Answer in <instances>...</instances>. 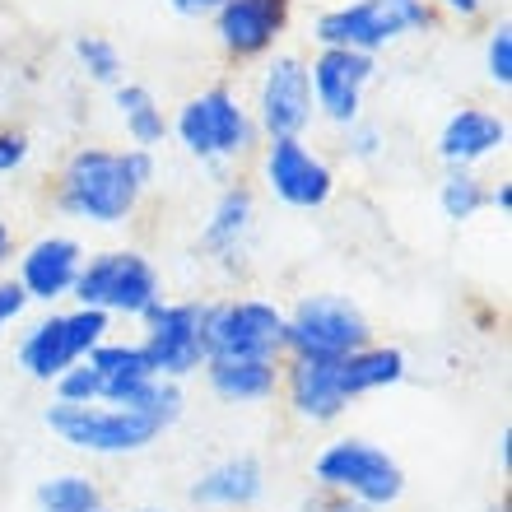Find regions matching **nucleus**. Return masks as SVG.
I'll list each match as a JSON object with an SVG mask.
<instances>
[{"mask_svg": "<svg viewBox=\"0 0 512 512\" xmlns=\"http://www.w3.org/2000/svg\"><path fill=\"white\" fill-rule=\"evenodd\" d=\"M159 173L154 149L80 145L56 173V210L94 229H122Z\"/></svg>", "mask_w": 512, "mask_h": 512, "instance_id": "nucleus-1", "label": "nucleus"}, {"mask_svg": "<svg viewBox=\"0 0 512 512\" xmlns=\"http://www.w3.org/2000/svg\"><path fill=\"white\" fill-rule=\"evenodd\" d=\"M70 298L80 308H98L108 317H135L145 322L163 303V275L140 247H108L84 256Z\"/></svg>", "mask_w": 512, "mask_h": 512, "instance_id": "nucleus-2", "label": "nucleus"}, {"mask_svg": "<svg viewBox=\"0 0 512 512\" xmlns=\"http://www.w3.org/2000/svg\"><path fill=\"white\" fill-rule=\"evenodd\" d=\"M168 135H177V145L187 149L191 159L224 168V163L252 154V145L261 140L252 122V108L233 94L229 84H210L201 94H191L177 117L168 122Z\"/></svg>", "mask_w": 512, "mask_h": 512, "instance_id": "nucleus-3", "label": "nucleus"}, {"mask_svg": "<svg viewBox=\"0 0 512 512\" xmlns=\"http://www.w3.org/2000/svg\"><path fill=\"white\" fill-rule=\"evenodd\" d=\"M424 28H433L429 0H350V5L317 14L312 38H317V47H345V52L378 56L396 42L424 33Z\"/></svg>", "mask_w": 512, "mask_h": 512, "instance_id": "nucleus-4", "label": "nucleus"}, {"mask_svg": "<svg viewBox=\"0 0 512 512\" xmlns=\"http://www.w3.org/2000/svg\"><path fill=\"white\" fill-rule=\"evenodd\" d=\"M42 424L66 447L89 452V457H131V452H145V447H154L163 438V429L154 419L135 415L126 405H108V401H89V405L52 401Z\"/></svg>", "mask_w": 512, "mask_h": 512, "instance_id": "nucleus-5", "label": "nucleus"}, {"mask_svg": "<svg viewBox=\"0 0 512 512\" xmlns=\"http://www.w3.org/2000/svg\"><path fill=\"white\" fill-rule=\"evenodd\" d=\"M312 480L317 489L345 494V499L373 508H391L405 494V471L387 447L368 443V438H336L326 443L312 461Z\"/></svg>", "mask_w": 512, "mask_h": 512, "instance_id": "nucleus-6", "label": "nucleus"}, {"mask_svg": "<svg viewBox=\"0 0 512 512\" xmlns=\"http://www.w3.org/2000/svg\"><path fill=\"white\" fill-rule=\"evenodd\" d=\"M373 345V322L345 294H303L284 312V354L298 359H345Z\"/></svg>", "mask_w": 512, "mask_h": 512, "instance_id": "nucleus-7", "label": "nucleus"}, {"mask_svg": "<svg viewBox=\"0 0 512 512\" xmlns=\"http://www.w3.org/2000/svg\"><path fill=\"white\" fill-rule=\"evenodd\" d=\"M112 331V317L98 308H75L70 312H47L19 336V368H24L33 382H47L52 387L66 368H75L80 359H89L94 345H103Z\"/></svg>", "mask_w": 512, "mask_h": 512, "instance_id": "nucleus-8", "label": "nucleus"}, {"mask_svg": "<svg viewBox=\"0 0 512 512\" xmlns=\"http://www.w3.org/2000/svg\"><path fill=\"white\" fill-rule=\"evenodd\" d=\"M205 354L210 359H284V308L252 294L205 303Z\"/></svg>", "mask_w": 512, "mask_h": 512, "instance_id": "nucleus-9", "label": "nucleus"}, {"mask_svg": "<svg viewBox=\"0 0 512 512\" xmlns=\"http://www.w3.org/2000/svg\"><path fill=\"white\" fill-rule=\"evenodd\" d=\"M261 182L284 210H322L336 196V168L308 145V135L266 140L261 149Z\"/></svg>", "mask_w": 512, "mask_h": 512, "instance_id": "nucleus-10", "label": "nucleus"}, {"mask_svg": "<svg viewBox=\"0 0 512 512\" xmlns=\"http://www.w3.org/2000/svg\"><path fill=\"white\" fill-rule=\"evenodd\" d=\"M256 135L266 140H284V135H308L317 122L312 108V84H308V61L294 52H270L261 80H256V103H252Z\"/></svg>", "mask_w": 512, "mask_h": 512, "instance_id": "nucleus-11", "label": "nucleus"}, {"mask_svg": "<svg viewBox=\"0 0 512 512\" xmlns=\"http://www.w3.org/2000/svg\"><path fill=\"white\" fill-rule=\"evenodd\" d=\"M145 354L154 373L168 382H187L205 368V303L196 298H177L168 303L163 298L159 308L145 317Z\"/></svg>", "mask_w": 512, "mask_h": 512, "instance_id": "nucleus-12", "label": "nucleus"}, {"mask_svg": "<svg viewBox=\"0 0 512 512\" xmlns=\"http://www.w3.org/2000/svg\"><path fill=\"white\" fill-rule=\"evenodd\" d=\"M378 75V56L364 52H345V47H317V56L308 61V84H312V108L317 122L354 126L364 117V89Z\"/></svg>", "mask_w": 512, "mask_h": 512, "instance_id": "nucleus-13", "label": "nucleus"}, {"mask_svg": "<svg viewBox=\"0 0 512 512\" xmlns=\"http://www.w3.org/2000/svg\"><path fill=\"white\" fill-rule=\"evenodd\" d=\"M294 14V0H224L215 19V38L233 61H261L275 52Z\"/></svg>", "mask_w": 512, "mask_h": 512, "instance_id": "nucleus-14", "label": "nucleus"}, {"mask_svg": "<svg viewBox=\"0 0 512 512\" xmlns=\"http://www.w3.org/2000/svg\"><path fill=\"white\" fill-rule=\"evenodd\" d=\"M80 266H84L80 238H70V233H42V238H33V243L19 252L14 280H19V289L28 294V303L56 308L61 298H70Z\"/></svg>", "mask_w": 512, "mask_h": 512, "instance_id": "nucleus-15", "label": "nucleus"}, {"mask_svg": "<svg viewBox=\"0 0 512 512\" xmlns=\"http://www.w3.org/2000/svg\"><path fill=\"white\" fill-rule=\"evenodd\" d=\"M280 391L289 410L308 424H336L350 410L345 382H340V359H298L284 354L280 359Z\"/></svg>", "mask_w": 512, "mask_h": 512, "instance_id": "nucleus-16", "label": "nucleus"}, {"mask_svg": "<svg viewBox=\"0 0 512 512\" xmlns=\"http://www.w3.org/2000/svg\"><path fill=\"white\" fill-rule=\"evenodd\" d=\"M508 145V117L489 108H457L438 131V159L447 168H480Z\"/></svg>", "mask_w": 512, "mask_h": 512, "instance_id": "nucleus-17", "label": "nucleus"}, {"mask_svg": "<svg viewBox=\"0 0 512 512\" xmlns=\"http://www.w3.org/2000/svg\"><path fill=\"white\" fill-rule=\"evenodd\" d=\"M252 229H256V196H252V187L229 182V187L215 196L210 219H205V229H201L205 256H215V261H233V256L243 252L247 238H252Z\"/></svg>", "mask_w": 512, "mask_h": 512, "instance_id": "nucleus-18", "label": "nucleus"}, {"mask_svg": "<svg viewBox=\"0 0 512 512\" xmlns=\"http://www.w3.org/2000/svg\"><path fill=\"white\" fill-rule=\"evenodd\" d=\"M201 373L224 405H261L280 391V359H205Z\"/></svg>", "mask_w": 512, "mask_h": 512, "instance_id": "nucleus-19", "label": "nucleus"}, {"mask_svg": "<svg viewBox=\"0 0 512 512\" xmlns=\"http://www.w3.org/2000/svg\"><path fill=\"white\" fill-rule=\"evenodd\" d=\"M89 364H94L98 378H103V401H108V405H126V410H131L135 391L145 387V382L159 378L140 340H135V345H126V340H112L108 336L103 345H94V350H89Z\"/></svg>", "mask_w": 512, "mask_h": 512, "instance_id": "nucleus-20", "label": "nucleus"}, {"mask_svg": "<svg viewBox=\"0 0 512 512\" xmlns=\"http://www.w3.org/2000/svg\"><path fill=\"white\" fill-rule=\"evenodd\" d=\"M266 494V471L256 457H229L191 485V503L205 508H252Z\"/></svg>", "mask_w": 512, "mask_h": 512, "instance_id": "nucleus-21", "label": "nucleus"}, {"mask_svg": "<svg viewBox=\"0 0 512 512\" xmlns=\"http://www.w3.org/2000/svg\"><path fill=\"white\" fill-rule=\"evenodd\" d=\"M405 373H410L405 350H396V345H378V340L340 359V382H345V396H350V401L373 396V391H387V387H401Z\"/></svg>", "mask_w": 512, "mask_h": 512, "instance_id": "nucleus-22", "label": "nucleus"}, {"mask_svg": "<svg viewBox=\"0 0 512 512\" xmlns=\"http://www.w3.org/2000/svg\"><path fill=\"white\" fill-rule=\"evenodd\" d=\"M112 108H117V117H122V126H126V140H131L135 149H159L163 140H168V117H163L159 98H154L149 84L122 80L112 89Z\"/></svg>", "mask_w": 512, "mask_h": 512, "instance_id": "nucleus-23", "label": "nucleus"}, {"mask_svg": "<svg viewBox=\"0 0 512 512\" xmlns=\"http://www.w3.org/2000/svg\"><path fill=\"white\" fill-rule=\"evenodd\" d=\"M489 205V187L471 168H447L443 187H438V210H443L447 224H466Z\"/></svg>", "mask_w": 512, "mask_h": 512, "instance_id": "nucleus-24", "label": "nucleus"}, {"mask_svg": "<svg viewBox=\"0 0 512 512\" xmlns=\"http://www.w3.org/2000/svg\"><path fill=\"white\" fill-rule=\"evenodd\" d=\"M103 494L89 475H56L38 485V512H98Z\"/></svg>", "mask_w": 512, "mask_h": 512, "instance_id": "nucleus-25", "label": "nucleus"}, {"mask_svg": "<svg viewBox=\"0 0 512 512\" xmlns=\"http://www.w3.org/2000/svg\"><path fill=\"white\" fill-rule=\"evenodd\" d=\"M70 52H75V61H80L84 75H89L94 84H103V89H117V84L126 80V61H122V52H117V42H112V38L80 33Z\"/></svg>", "mask_w": 512, "mask_h": 512, "instance_id": "nucleus-26", "label": "nucleus"}, {"mask_svg": "<svg viewBox=\"0 0 512 512\" xmlns=\"http://www.w3.org/2000/svg\"><path fill=\"white\" fill-rule=\"evenodd\" d=\"M52 396L66 405H89V401H103V378L89 359H80L75 368H66L61 378L52 382Z\"/></svg>", "mask_w": 512, "mask_h": 512, "instance_id": "nucleus-27", "label": "nucleus"}, {"mask_svg": "<svg viewBox=\"0 0 512 512\" xmlns=\"http://www.w3.org/2000/svg\"><path fill=\"white\" fill-rule=\"evenodd\" d=\"M345 140H340V149H345V159L350 163H378L382 159V149H387V131H382L378 122H359L354 126H345Z\"/></svg>", "mask_w": 512, "mask_h": 512, "instance_id": "nucleus-28", "label": "nucleus"}, {"mask_svg": "<svg viewBox=\"0 0 512 512\" xmlns=\"http://www.w3.org/2000/svg\"><path fill=\"white\" fill-rule=\"evenodd\" d=\"M485 75H489V84L512 89V24L508 19H503L485 42Z\"/></svg>", "mask_w": 512, "mask_h": 512, "instance_id": "nucleus-29", "label": "nucleus"}, {"mask_svg": "<svg viewBox=\"0 0 512 512\" xmlns=\"http://www.w3.org/2000/svg\"><path fill=\"white\" fill-rule=\"evenodd\" d=\"M28 154H33L28 131H19V126H0V177L19 173V168L28 163Z\"/></svg>", "mask_w": 512, "mask_h": 512, "instance_id": "nucleus-30", "label": "nucleus"}, {"mask_svg": "<svg viewBox=\"0 0 512 512\" xmlns=\"http://www.w3.org/2000/svg\"><path fill=\"white\" fill-rule=\"evenodd\" d=\"M24 312H28V294L19 289V280H0V331L24 322Z\"/></svg>", "mask_w": 512, "mask_h": 512, "instance_id": "nucleus-31", "label": "nucleus"}, {"mask_svg": "<svg viewBox=\"0 0 512 512\" xmlns=\"http://www.w3.org/2000/svg\"><path fill=\"white\" fill-rule=\"evenodd\" d=\"M317 512H368L364 503L345 499V494H331V489H317V503H312Z\"/></svg>", "mask_w": 512, "mask_h": 512, "instance_id": "nucleus-32", "label": "nucleus"}, {"mask_svg": "<svg viewBox=\"0 0 512 512\" xmlns=\"http://www.w3.org/2000/svg\"><path fill=\"white\" fill-rule=\"evenodd\" d=\"M168 5H173V14H182V19H210L224 0H168Z\"/></svg>", "mask_w": 512, "mask_h": 512, "instance_id": "nucleus-33", "label": "nucleus"}, {"mask_svg": "<svg viewBox=\"0 0 512 512\" xmlns=\"http://www.w3.org/2000/svg\"><path fill=\"white\" fill-rule=\"evenodd\" d=\"M429 5L457 14V19H480V14H485V0H429Z\"/></svg>", "mask_w": 512, "mask_h": 512, "instance_id": "nucleus-34", "label": "nucleus"}, {"mask_svg": "<svg viewBox=\"0 0 512 512\" xmlns=\"http://www.w3.org/2000/svg\"><path fill=\"white\" fill-rule=\"evenodd\" d=\"M489 205H494L499 215H508V210H512V182H499V187L489 191Z\"/></svg>", "mask_w": 512, "mask_h": 512, "instance_id": "nucleus-35", "label": "nucleus"}, {"mask_svg": "<svg viewBox=\"0 0 512 512\" xmlns=\"http://www.w3.org/2000/svg\"><path fill=\"white\" fill-rule=\"evenodd\" d=\"M10 256H14V233H10V224L0 219V266H5Z\"/></svg>", "mask_w": 512, "mask_h": 512, "instance_id": "nucleus-36", "label": "nucleus"}, {"mask_svg": "<svg viewBox=\"0 0 512 512\" xmlns=\"http://www.w3.org/2000/svg\"><path fill=\"white\" fill-rule=\"evenodd\" d=\"M98 512H112V508H98ZM140 512H159V508H140Z\"/></svg>", "mask_w": 512, "mask_h": 512, "instance_id": "nucleus-37", "label": "nucleus"}]
</instances>
